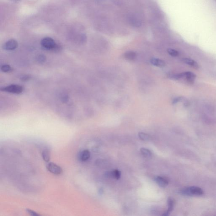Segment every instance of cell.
Returning a JSON list of instances; mask_svg holds the SVG:
<instances>
[{"instance_id": "1", "label": "cell", "mask_w": 216, "mask_h": 216, "mask_svg": "<svg viewBox=\"0 0 216 216\" xmlns=\"http://www.w3.org/2000/svg\"><path fill=\"white\" fill-rule=\"evenodd\" d=\"M179 193L182 196H201L204 193L201 188L196 186H190L181 189Z\"/></svg>"}, {"instance_id": "2", "label": "cell", "mask_w": 216, "mask_h": 216, "mask_svg": "<svg viewBox=\"0 0 216 216\" xmlns=\"http://www.w3.org/2000/svg\"><path fill=\"white\" fill-rule=\"evenodd\" d=\"M41 46L47 50H52L54 52H59L61 47L55 42L53 38L50 37L44 38L41 42Z\"/></svg>"}, {"instance_id": "3", "label": "cell", "mask_w": 216, "mask_h": 216, "mask_svg": "<svg viewBox=\"0 0 216 216\" xmlns=\"http://www.w3.org/2000/svg\"><path fill=\"white\" fill-rule=\"evenodd\" d=\"M2 91L14 94H20L23 91V88L22 86L17 84H11L8 86L2 87L1 88Z\"/></svg>"}, {"instance_id": "4", "label": "cell", "mask_w": 216, "mask_h": 216, "mask_svg": "<svg viewBox=\"0 0 216 216\" xmlns=\"http://www.w3.org/2000/svg\"><path fill=\"white\" fill-rule=\"evenodd\" d=\"M46 168L49 172L55 175H60L63 172L61 167L53 162L47 163L46 165Z\"/></svg>"}, {"instance_id": "5", "label": "cell", "mask_w": 216, "mask_h": 216, "mask_svg": "<svg viewBox=\"0 0 216 216\" xmlns=\"http://www.w3.org/2000/svg\"><path fill=\"white\" fill-rule=\"evenodd\" d=\"M18 47L17 41L14 39L8 40L3 45V48L6 50L11 51L15 50Z\"/></svg>"}, {"instance_id": "6", "label": "cell", "mask_w": 216, "mask_h": 216, "mask_svg": "<svg viewBox=\"0 0 216 216\" xmlns=\"http://www.w3.org/2000/svg\"><path fill=\"white\" fill-rule=\"evenodd\" d=\"M154 181L158 184L159 186L165 187L168 185L169 183V180L165 177L162 176H157L154 178Z\"/></svg>"}, {"instance_id": "7", "label": "cell", "mask_w": 216, "mask_h": 216, "mask_svg": "<svg viewBox=\"0 0 216 216\" xmlns=\"http://www.w3.org/2000/svg\"><path fill=\"white\" fill-rule=\"evenodd\" d=\"M90 157V152L88 150H82L78 155V158L82 162L87 161Z\"/></svg>"}, {"instance_id": "8", "label": "cell", "mask_w": 216, "mask_h": 216, "mask_svg": "<svg viewBox=\"0 0 216 216\" xmlns=\"http://www.w3.org/2000/svg\"><path fill=\"white\" fill-rule=\"evenodd\" d=\"M121 173L119 170H114L111 172H107L105 174V176L108 178H114L118 180L120 178Z\"/></svg>"}, {"instance_id": "9", "label": "cell", "mask_w": 216, "mask_h": 216, "mask_svg": "<svg viewBox=\"0 0 216 216\" xmlns=\"http://www.w3.org/2000/svg\"><path fill=\"white\" fill-rule=\"evenodd\" d=\"M167 203L168 205L167 211H166L163 214V216H169V215L170 214V213H171L173 209H174V200L172 199V198H169L168 199Z\"/></svg>"}, {"instance_id": "10", "label": "cell", "mask_w": 216, "mask_h": 216, "mask_svg": "<svg viewBox=\"0 0 216 216\" xmlns=\"http://www.w3.org/2000/svg\"><path fill=\"white\" fill-rule=\"evenodd\" d=\"M180 75L181 78L185 77L190 82H193L196 77V75L191 72H186L181 73Z\"/></svg>"}, {"instance_id": "11", "label": "cell", "mask_w": 216, "mask_h": 216, "mask_svg": "<svg viewBox=\"0 0 216 216\" xmlns=\"http://www.w3.org/2000/svg\"><path fill=\"white\" fill-rule=\"evenodd\" d=\"M151 64L155 66L163 67L165 66L166 63L163 60L157 58H152L150 60Z\"/></svg>"}, {"instance_id": "12", "label": "cell", "mask_w": 216, "mask_h": 216, "mask_svg": "<svg viewBox=\"0 0 216 216\" xmlns=\"http://www.w3.org/2000/svg\"><path fill=\"white\" fill-rule=\"evenodd\" d=\"M182 61L186 64L190 65L191 66L195 68H199V65L197 63V62L192 59L187 58H183L182 59Z\"/></svg>"}, {"instance_id": "13", "label": "cell", "mask_w": 216, "mask_h": 216, "mask_svg": "<svg viewBox=\"0 0 216 216\" xmlns=\"http://www.w3.org/2000/svg\"><path fill=\"white\" fill-rule=\"evenodd\" d=\"M42 159L46 163H48L50 160V152L48 149H45L43 150L41 153Z\"/></svg>"}, {"instance_id": "14", "label": "cell", "mask_w": 216, "mask_h": 216, "mask_svg": "<svg viewBox=\"0 0 216 216\" xmlns=\"http://www.w3.org/2000/svg\"><path fill=\"white\" fill-rule=\"evenodd\" d=\"M137 55L136 53L133 51H128L124 54V57L127 60L132 61L136 58Z\"/></svg>"}, {"instance_id": "15", "label": "cell", "mask_w": 216, "mask_h": 216, "mask_svg": "<svg viewBox=\"0 0 216 216\" xmlns=\"http://www.w3.org/2000/svg\"><path fill=\"white\" fill-rule=\"evenodd\" d=\"M140 151L142 155L146 158H151L152 156V152L147 148H141Z\"/></svg>"}, {"instance_id": "16", "label": "cell", "mask_w": 216, "mask_h": 216, "mask_svg": "<svg viewBox=\"0 0 216 216\" xmlns=\"http://www.w3.org/2000/svg\"><path fill=\"white\" fill-rule=\"evenodd\" d=\"M1 70L3 72L9 73L12 71V68L9 65L5 64L1 66Z\"/></svg>"}, {"instance_id": "17", "label": "cell", "mask_w": 216, "mask_h": 216, "mask_svg": "<svg viewBox=\"0 0 216 216\" xmlns=\"http://www.w3.org/2000/svg\"><path fill=\"white\" fill-rule=\"evenodd\" d=\"M138 136L141 139L144 141H148L150 138V137L149 134L144 133V132H139L138 133Z\"/></svg>"}, {"instance_id": "18", "label": "cell", "mask_w": 216, "mask_h": 216, "mask_svg": "<svg viewBox=\"0 0 216 216\" xmlns=\"http://www.w3.org/2000/svg\"><path fill=\"white\" fill-rule=\"evenodd\" d=\"M47 58L45 55H42V54L38 55L36 57V60H37V62L40 63H44L45 62Z\"/></svg>"}, {"instance_id": "19", "label": "cell", "mask_w": 216, "mask_h": 216, "mask_svg": "<svg viewBox=\"0 0 216 216\" xmlns=\"http://www.w3.org/2000/svg\"><path fill=\"white\" fill-rule=\"evenodd\" d=\"M167 52L168 53L173 57H176L179 55V53L178 51L174 49H168Z\"/></svg>"}, {"instance_id": "20", "label": "cell", "mask_w": 216, "mask_h": 216, "mask_svg": "<svg viewBox=\"0 0 216 216\" xmlns=\"http://www.w3.org/2000/svg\"><path fill=\"white\" fill-rule=\"evenodd\" d=\"M61 101L64 103H66L68 102L69 100L68 95L66 94H63L61 96Z\"/></svg>"}, {"instance_id": "21", "label": "cell", "mask_w": 216, "mask_h": 216, "mask_svg": "<svg viewBox=\"0 0 216 216\" xmlns=\"http://www.w3.org/2000/svg\"><path fill=\"white\" fill-rule=\"evenodd\" d=\"M26 212L28 214H29L30 215L33 216H40V215L39 214H38L36 212L30 209H26Z\"/></svg>"}, {"instance_id": "22", "label": "cell", "mask_w": 216, "mask_h": 216, "mask_svg": "<svg viewBox=\"0 0 216 216\" xmlns=\"http://www.w3.org/2000/svg\"><path fill=\"white\" fill-rule=\"evenodd\" d=\"M29 79H30V77L27 76V75L23 76L21 78V80H22L23 81H27V80H29Z\"/></svg>"}, {"instance_id": "23", "label": "cell", "mask_w": 216, "mask_h": 216, "mask_svg": "<svg viewBox=\"0 0 216 216\" xmlns=\"http://www.w3.org/2000/svg\"><path fill=\"white\" fill-rule=\"evenodd\" d=\"M180 100H181V98H180V97L176 98V99H174V101H173V104H176V103H177V102H179V101H180Z\"/></svg>"}]
</instances>
